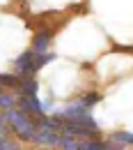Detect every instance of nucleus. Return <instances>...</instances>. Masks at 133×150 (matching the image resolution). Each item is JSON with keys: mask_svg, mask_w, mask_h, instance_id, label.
Masks as SVG:
<instances>
[{"mask_svg": "<svg viewBox=\"0 0 133 150\" xmlns=\"http://www.w3.org/2000/svg\"><path fill=\"white\" fill-rule=\"evenodd\" d=\"M51 60H55V53H35V51H23L16 60H14V72L19 76H35Z\"/></svg>", "mask_w": 133, "mask_h": 150, "instance_id": "f257e3e1", "label": "nucleus"}, {"mask_svg": "<svg viewBox=\"0 0 133 150\" xmlns=\"http://www.w3.org/2000/svg\"><path fill=\"white\" fill-rule=\"evenodd\" d=\"M7 122L12 125V129L19 134L23 141H35V132H37V120L30 118V113L23 109H9L7 111Z\"/></svg>", "mask_w": 133, "mask_h": 150, "instance_id": "f03ea898", "label": "nucleus"}, {"mask_svg": "<svg viewBox=\"0 0 133 150\" xmlns=\"http://www.w3.org/2000/svg\"><path fill=\"white\" fill-rule=\"evenodd\" d=\"M35 141H37V143H44V146H55V148H60L62 132L48 129V127H37V132H35Z\"/></svg>", "mask_w": 133, "mask_h": 150, "instance_id": "7ed1b4c3", "label": "nucleus"}, {"mask_svg": "<svg viewBox=\"0 0 133 150\" xmlns=\"http://www.w3.org/2000/svg\"><path fill=\"white\" fill-rule=\"evenodd\" d=\"M21 109L25 113H30V115H44L46 111V104H41V99H39L37 95H21Z\"/></svg>", "mask_w": 133, "mask_h": 150, "instance_id": "20e7f679", "label": "nucleus"}, {"mask_svg": "<svg viewBox=\"0 0 133 150\" xmlns=\"http://www.w3.org/2000/svg\"><path fill=\"white\" fill-rule=\"evenodd\" d=\"M51 39H53V35H51L48 30L37 33V35H35V42H32V51H35V53H46L48 46H51Z\"/></svg>", "mask_w": 133, "mask_h": 150, "instance_id": "39448f33", "label": "nucleus"}, {"mask_svg": "<svg viewBox=\"0 0 133 150\" xmlns=\"http://www.w3.org/2000/svg\"><path fill=\"white\" fill-rule=\"evenodd\" d=\"M83 113H90V106L78 99L74 104H67V109H62L57 115H62V118H78V115H83Z\"/></svg>", "mask_w": 133, "mask_h": 150, "instance_id": "423d86ee", "label": "nucleus"}, {"mask_svg": "<svg viewBox=\"0 0 133 150\" xmlns=\"http://www.w3.org/2000/svg\"><path fill=\"white\" fill-rule=\"evenodd\" d=\"M19 90H21V95H37V90H39L37 79L35 76H23L19 81Z\"/></svg>", "mask_w": 133, "mask_h": 150, "instance_id": "0eeeda50", "label": "nucleus"}, {"mask_svg": "<svg viewBox=\"0 0 133 150\" xmlns=\"http://www.w3.org/2000/svg\"><path fill=\"white\" fill-rule=\"evenodd\" d=\"M108 146L106 143H101V141H92V136H87V139H83V141H78V150H106Z\"/></svg>", "mask_w": 133, "mask_h": 150, "instance_id": "6e6552de", "label": "nucleus"}, {"mask_svg": "<svg viewBox=\"0 0 133 150\" xmlns=\"http://www.w3.org/2000/svg\"><path fill=\"white\" fill-rule=\"evenodd\" d=\"M113 141L119 146H133V132H115Z\"/></svg>", "mask_w": 133, "mask_h": 150, "instance_id": "1a4fd4ad", "label": "nucleus"}, {"mask_svg": "<svg viewBox=\"0 0 133 150\" xmlns=\"http://www.w3.org/2000/svg\"><path fill=\"white\" fill-rule=\"evenodd\" d=\"M80 102H83V104H87V106L92 109L96 102H99V95H96V93H87V95H83V97H80Z\"/></svg>", "mask_w": 133, "mask_h": 150, "instance_id": "9d476101", "label": "nucleus"}, {"mask_svg": "<svg viewBox=\"0 0 133 150\" xmlns=\"http://www.w3.org/2000/svg\"><path fill=\"white\" fill-rule=\"evenodd\" d=\"M14 148H16L14 143H9L7 139H0V150H14Z\"/></svg>", "mask_w": 133, "mask_h": 150, "instance_id": "9b49d317", "label": "nucleus"}]
</instances>
